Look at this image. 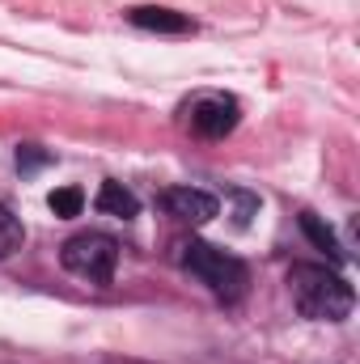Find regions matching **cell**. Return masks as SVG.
<instances>
[{
    "mask_svg": "<svg viewBox=\"0 0 360 364\" xmlns=\"http://www.w3.org/2000/svg\"><path fill=\"white\" fill-rule=\"evenodd\" d=\"M288 288H292V301L305 318L314 322H344L356 305L352 296V284L339 272L322 267V263H297L288 272Z\"/></svg>",
    "mask_w": 360,
    "mask_h": 364,
    "instance_id": "6da1fadb",
    "label": "cell"
},
{
    "mask_svg": "<svg viewBox=\"0 0 360 364\" xmlns=\"http://www.w3.org/2000/svg\"><path fill=\"white\" fill-rule=\"evenodd\" d=\"M182 267L195 275L216 301H225V305H233V301L246 296V284H250L246 263L233 259V255H225V250H216L212 242H186L182 246Z\"/></svg>",
    "mask_w": 360,
    "mask_h": 364,
    "instance_id": "7a4b0ae2",
    "label": "cell"
},
{
    "mask_svg": "<svg viewBox=\"0 0 360 364\" xmlns=\"http://www.w3.org/2000/svg\"><path fill=\"white\" fill-rule=\"evenodd\" d=\"M60 263L73 275L90 279V284H110L115 263H119V242L110 233H77V237L64 242Z\"/></svg>",
    "mask_w": 360,
    "mask_h": 364,
    "instance_id": "3957f363",
    "label": "cell"
},
{
    "mask_svg": "<svg viewBox=\"0 0 360 364\" xmlns=\"http://www.w3.org/2000/svg\"><path fill=\"white\" fill-rule=\"evenodd\" d=\"M238 119H242V106L233 97H225V93H203V97H195L186 106V123L203 140H225L238 127Z\"/></svg>",
    "mask_w": 360,
    "mask_h": 364,
    "instance_id": "277c9868",
    "label": "cell"
},
{
    "mask_svg": "<svg viewBox=\"0 0 360 364\" xmlns=\"http://www.w3.org/2000/svg\"><path fill=\"white\" fill-rule=\"evenodd\" d=\"M162 208L182 225H208L221 212V199L212 191H199V186H170L162 195Z\"/></svg>",
    "mask_w": 360,
    "mask_h": 364,
    "instance_id": "5b68a950",
    "label": "cell"
},
{
    "mask_svg": "<svg viewBox=\"0 0 360 364\" xmlns=\"http://www.w3.org/2000/svg\"><path fill=\"white\" fill-rule=\"evenodd\" d=\"M127 21L149 34H191L195 30V21L186 13L166 9V4H136V9H127Z\"/></svg>",
    "mask_w": 360,
    "mask_h": 364,
    "instance_id": "8992f818",
    "label": "cell"
},
{
    "mask_svg": "<svg viewBox=\"0 0 360 364\" xmlns=\"http://www.w3.org/2000/svg\"><path fill=\"white\" fill-rule=\"evenodd\" d=\"M93 203H97V212H102V216H119V220H132V216L140 212V199H136L123 182H102Z\"/></svg>",
    "mask_w": 360,
    "mask_h": 364,
    "instance_id": "52a82bcc",
    "label": "cell"
},
{
    "mask_svg": "<svg viewBox=\"0 0 360 364\" xmlns=\"http://www.w3.org/2000/svg\"><path fill=\"white\" fill-rule=\"evenodd\" d=\"M301 233L331 259V263H339L344 259V246H339V237H335V229L322 220V216H314V212H301Z\"/></svg>",
    "mask_w": 360,
    "mask_h": 364,
    "instance_id": "ba28073f",
    "label": "cell"
},
{
    "mask_svg": "<svg viewBox=\"0 0 360 364\" xmlns=\"http://www.w3.org/2000/svg\"><path fill=\"white\" fill-rule=\"evenodd\" d=\"M47 208H51L60 220H73V216H81V208H85V195H81V186H60V191H51Z\"/></svg>",
    "mask_w": 360,
    "mask_h": 364,
    "instance_id": "9c48e42d",
    "label": "cell"
},
{
    "mask_svg": "<svg viewBox=\"0 0 360 364\" xmlns=\"http://www.w3.org/2000/svg\"><path fill=\"white\" fill-rule=\"evenodd\" d=\"M21 237H26V233H21V220L0 203V259L17 255V250H21Z\"/></svg>",
    "mask_w": 360,
    "mask_h": 364,
    "instance_id": "30bf717a",
    "label": "cell"
},
{
    "mask_svg": "<svg viewBox=\"0 0 360 364\" xmlns=\"http://www.w3.org/2000/svg\"><path fill=\"white\" fill-rule=\"evenodd\" d=\"M229 199H233V225H238V229H246V225H250V216L259 212V199H255V195H246V191H229Z\"/></svg>",
    "mask_w": 360,
    "mask_h": 364,
    "instance_id": "8fae6325",
    "label": "cell"
},
{
    "mask_svg": "<svg viewBox=\"0 0 360 364\" xmlns=\"http://www.w3.org/2000/svg\"><path fill=\"white\" fill-rule=\"evenodd\" d=\"M38 166H47V153H43L38 144H21V149H17V170L30 174V170H38Z\"/></svg>",
    "mask_w": 360,
    "mask_h": 364,
    "instance_id": "7c38bea8",
    "label": "cell"
}]
</instances>
